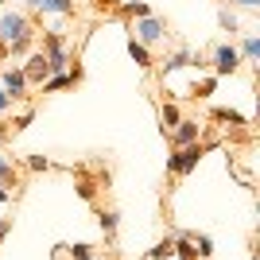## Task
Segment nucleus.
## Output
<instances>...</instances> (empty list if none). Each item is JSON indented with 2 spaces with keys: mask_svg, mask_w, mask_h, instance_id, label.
I'll return each instance as SVG.
<instances>
[{
  "mask_svg": "<svg viewBox=\"0 0 260 260\" xmlns=\"http://www.w3.org/2000/svg\"><path fill=\"white\" fill-rule=\"evenodd\" d=\"M217 23H221L225 31H237V16H233L229 8H221V12H217Z\"/></svg>",
  "mask_w": 260,
  "mask_h": 260,
  "instance_id": "nucleus-21",
  "label": "nucleus"
},
{
  "mask_svg": "<svg viewBox=\"0 0 260 260\" xmlns=\"http://www.w3.org/2000/svg\"><path fill=\"white\" fill-rule=\"evenodd\" d=\"M210 117H214V120H225V124H249V120L241 117V113H233V109H214Z\"/></svg>",
  "mask_w": 260,
  "mask_h": 260,
  "instance_id": "nucleus-18",
  "label": "nucleus"
},
{
  "mask_svg": "<svg viewBox=\"0 0 260 260\" xmlns=\"http://www.w3.org/2000/svg\"><path fill=\"white\" fill-rule=\"evenodd\" d=\"M179 117H183V113H179V105H175V101H167V105H163V136L179 124Z\"/></svg>",
  "mask_w": 260,
  "mask_h": 260,
  "instance_id": "nucleus-14",
  "label": "nucleus"
},
{
  "mask_svg": "<svg viewBox=\"0 0 260 260\" xmlns=\"http://www.w3.org/2000/svg\"><path fill=\"white\" fill-rule=\"evenodd\" d=\"M8 136H12V128H8V120H0V148L8 144Z\"/></svg>",
  "mask_w": 260,
  "mask_h": 260,
  "instance_id": "nucleus-26",
  "label": "nucleus"
},
{
  "mask_svg": "<svg viewBox=\"0 0 260 260\" xmlns=\"http://www.w3.org/2000/svg\"><path fill=\"white\" fill-rule=\"evenodd\" d=\"M241 62H252V58H260V39H245V47H241Z\"/></svg>",
  "mask_w": 260,
  "mask_h": 260,
  "instance_id": "nucleus-19",
  "label": "nucleus"
},
{
  "mask_svg": "<svg viewBox=\"0 0 260 260\" xmlns=\"http://www.w3.org/2000/svg\"><path fill=\"white\" fill-rule=\"evenodd\" d=\"M43 54H47V62H51V74L66 70V62H70L66 43H62V35H58V31H47V35H43Z\"/></svg>",
  "mask_w": 260,
  "mask_h": 260,
  "instance_id": "nucleus-3",
  "label": "nucleus"
},
{
  "mask_svg": "<svg viewBox=\"0 0 260 260\" xmlns=\"http://www.w3.org/2000/svg\"><path fill=\"white\" fill-rule=\"evenodd\" d=\"M27 167H31V171H47V167H51V159H43V155H31V159H27Z\"/></svg>",
  "mask_w": 260,
  "mask_h": 260,
  "instance_id": "nucleus-25",
  "label": "nucleus"
},
{
  "mask_svg": "<svg viewBox=\"0 0 260 260\" xmlns=\"http://www.w3.org/2000/svg\"><path fill=\"white\" fill-rule=\"evenodd\" d=\"M8 229H12V217H0V241L8 237Z\"/></svg>",
  "mask_w": 260,
  "mask_h": 260,
  "instance_id": "nucleus-27",
  "label": "nucleus"
},
{
  "mask_svg": "<svg viewBox=\"0 0 260 260\" xmlns=\"http://www.w3.org/2000/svg\"><path fill=\"white\" fill-rule=\"evenodd\" d=\"M62 86H74V82H70V74H54V78H47V82H43V93H54V89H62Z\"/></svg>",
  "mask_w": 260,
  "mask_h": 260,
  "instance_id": "nucleus-20",
  "label": "nucleus"
},
{
  "mask_svg": "<svg viewBox=\"0 0 260 260\" xmlns=\"http://www.w3.org/2000/svg\"><path fill=\"white\" fill-rule=\"evenodd\" d=\"M27 4H31V8H39V4H43V0H27Z\"/></svg>",
  "mask_w": 260,
  "mask_h": 260,
  "instance_id": "nucleus-31",
  "label": "nucleus"
},
{
  "mask_svg": "<svg viewBox=\"0 0 260 260\" xmlns=\"http://www.w3.org/2000/svg\"><path fill=\"white\" fill-rule=\"evenodd\" d=\"M70 256H74V260H98L89 245H70Z\"/></svg>",
  "mask_w": 260,
  "mask_h": 260,
  "instance_id": "nucleus-23",
  "label": "nucleus"
},
{
  "mask_svg": "<svg viewBox=\"0 0 260 260\" xmlns=\"http://www.w3.org/2000/svg\"><path fill=\"white\" fill-rule=\"evenodd\" d=\"M39 12H58V16H74V0H43Z\"/></svg>",
  "mask_w": 260,
  "mask_h": 260,
  "instance_id": "nucleus-13",
  "label": "nucleus"
},
{
  "mask_svg": "<svg viewBox=\"0 0 260 260\" xmlns=\"http://www.w3.org/2000/svg\"><path fill=\"white\" fill-rule=\"evenodd\" d=\"M210 93H214V78H206L202 86H194V89H190V98H210Z\"/></svg>",
  "mask_w": 260,
  "mask_h": 260,
  "instance_id": "nucleus-24",
  "label": "nucleus"
},
{
  "mask_svg": "<svg viewBox=\"0 0 260 260\" xmlns=\"http://www.w3.org/2000/svg\"><path fill=\"white\" fill-rule=\"evenodd\" d=\"M12 105V98H8V93H4V89H0V113H4V109H8Z\"/></svg>",
  "mask_w": 260,
  "mask_h": 260,
  "instance_id": "nucleus-29",
  "label": "nucleus"
},
{
  "mask_svg": "<svg viewBox=\"0 0 260 260\" xmlns=\"http://www.w3.org/2000/svg\"><path fill=\"white\" fill-rule=\"evenodd\" d=\"M198 136H202V124L190 117H179V124L171 128V144L175 148H183V144H198Z\"/></svg>",
  "mask_w": 260,
  "mask_h": 260,
  "instance_id": "nucleus-4",
  "label": "nucleus"
},
{
  "mask_svg": "<svg viewBox=\"0 0 260 260\" xmlns=\"http://www.w3.org/2000/svg\"><path fill=\"white\" fill-rule=\"evenodd\" d=\"M8 198H12V190H8L4 183H0V202H8Z\"/></svg>",
  "mask_w": 260,
  "mask_h": 260,
  "instance_id": "nucleus-30",
  "label": "nucleus"
},
{
  "mask_svg": "<svg viewBox=\"0 0 260 260\" xmlns=\"http://www.w3.org/2000/svg\"><path fill=\"white\" fill-rule=\"evenodd\" d=\"M206 152H210V144H183V148H175L167 155V175H190Z\"/></svg>",
  "mask_w": 260,
  "mask_h": 260,
  "instance_id": "nucleus-2",
  "label": "nucleus"
},
{
  "mask_svg": "<svg viewBox=\"0 0 260 260\" xmlns=\"http://www.w3.org/2000/svg\"><path fill=\"white\" fill-rule=\"evenodd\" d=\"M128 54L136 58V66H152V54H148V43H140V39H128Z\"/></svg>",
  "mask_w": 260,
  "mask_h": 260,
  "instance_id": "nucleus-11",
  "label": "nucleus"
},
{
  "mask_svg": "<svg viewBox=\"0 0 260 260\" xmlns=\"http://www.w3.org/2000/svg\"><path fill=\"white\" fill-rule=\"evenodd\" d=\"M98 221H101V229H105V237H109V241L117 237V214H113V210H101Z\"/></svg>",
  "mask_w": 260,
  "mask_h": 260,
  "instance_id": "nucleus-16",
  "label": "nucleus"
},
{
  "mask_svg": "<svg viewBox=\"0 0 260 260\" xmlns=\"http://www.w3.org/2000/svg\"><path fill=\"white\" fill-rule=\"evenodd\" d=\"M124 16H132V20H144V16H152V8H148V4H124Z\"/></svg>",
  "mask_w": 260,
  "mask_h": 260,
  "instance_id": "nucleus-22",
  "label": "nucleus"
},
{
  "mask_svg": "<svg viewBox=\"0 0 260 260\" xmlns=\"http://www.w3.org/2000/svg\"><path fill=\"white\" fill-rule=\"evenodd\" d=\"M4 93H8L12 101L27 98V78H23V70H4Z\"/></svg>",
  "mask_w": 260,
  "mask_h": 260,
  "instance_id": "nucleus-7",
  "label": "nucleus"
},
{
  "mask_svg": "<svg viewBox=\"0 0 260 260\" xmlns=\"http://www.w3.org/2000/svg\"><path fill=\"white\" fill-rule=\"evenodd\" d=\"M194 241V252H198V260H210L214 256V241L206 237V233H198V237H190Z\"/></svg>",
  "mask_w": 260,
  "mask_h": 260,
  "instance_id": "nucleus-15",
  "label": "nucleus"
},
{
  "mask_svg": "<svg viewBox=\"0 0 260 260\" xmlns=\"http://www.w3.org/2000/svg\"><path fill=\"white\" fill-rule=\"evenodd\" d=\"M74 186H78V194L86 198V202H93V198H98V183H89L82 167H78V183H74Z\"/></svg>",
  "mask_w": 260,
  "mask_h": 260,
  "instance_id": "nucleus-12",
  "label": "nucleus"
},
{
  "mask_svg": "<svg viewBox=\"0 0 260 260\" xmlns=\"http://www.w3.org/2000/svg\"><path fill=\"white\" fill-rule=\"evenodd\" d=\"M179 66H194V54L190 51H175L163 58V74H171V70H179Z\"/></svg>",
  "mask_w": 260,
  "mask_h": 260,
  "instance_id": "nucleus-9",
  "label": "nucleus"
},
{
  "mask_svg": "<svg viewBox=\"0 0 260 260\" xmlns=\"http://www.w3.org/2000/svg\"><path fill=\"white\" fill-rule=\"evenodd\" d=\"M175 256H179V260H198V252H194V241H190V233H179V237H175Z\"/></svg>",
  "mask_w": 260,
  "mask_h": 260,
  "instance_id": "nucleus-10",
  "label": "nucleus"
},
{
  "mask_svg": "<svg viewBox=\"0 0 260 260\" xmlns=\"http://www.w3.org/2000/svg\"><path fill=\"white\" fill-rule=\"evenodd\" d=\"M214 70H217V74H237V70H241L237 47H229V43L217 47V51H214Z\"/></svg>",
  "mask_w": 260,
  "mask_h": 260,
  "instance_id": "nucleus-6",
  "label": "nucleus"
},
{
  "mask_svg": "<svg viewBox=\"0 0 260 260\" xmlns=\"http://www.w3.org/2000/svg\"><path fill=\"white\" fill-rule=\"evenodd\" d=\"M229 4H241V8H256L260 0H229Z\"/></svg>",
  "mask_w": 260,
  "mask_h": 260,
  "instance_id": "nucleus-28",
  "label": "nucleus"
},
{
  "mask_svg": "<svg viewBox=\"0 0 260 260\" xmlns=\"http://www.w3.org/2000/svg\"><path fill=\"white\" fill-rule=\"evenodd\" d=\"M163 256H167V260L175 256V237L159 241V245H155V249H152V256H148V260H163Z\"/></svg>",
  "mask_w": 260,
  "mask_h": 260,
  "instance_id": "nucleus-17",
  "label": "nucleus"
},
{
  "mask_svg": "<svg viewBox=\"0 0 260 260\" xmlns=\"http://www.w3.org/2000/svg\"><path fill=\"white\" fill-rule=\"evenodd\" d=\"M23 78H27V86H43L47 78H51V62H47V54H31L27 66H23Z\"/></svg>",
  "mask_w": 260,
  "mask_h": 260,
  "instance_id": "nucleus-5",
  "label": "nucleus"
},
{
  "mask_svg": "<svg viewBox=\"0 0 260 260\" xmlns=\"http://www.w3.org/2000/svg\"><path fill=\"white\" fill-rule=\"evenodd\" d=\"M0 43L8 47V54H23L27 43H31V27L20 12H4L0 16Z\"/></svg>",
  "mask_w": 260,
  "mask_h": 260,
  "instance_id": "nucleus-1",
  "label": "nucleus"
},
{
  "mask_svg": "<svg viewBox=\"0 0 260 260\" xmlns=\"http://www.w3.org/2000/svg\"><path fill=\"white\" fill-rule=\"evenodd\" d=\"M136 35H140V43H159L163 35H167V27H163L159 20H152V16H144V20L136 23Z\"/></svg>",
  "mask_w": 260,
  "mask_h": 260,
  "instance_id": "nucleus-8",
  "label": "nucleus"
}]
</instances>
